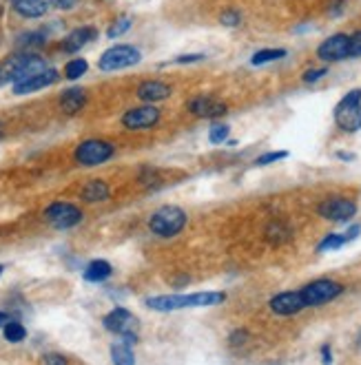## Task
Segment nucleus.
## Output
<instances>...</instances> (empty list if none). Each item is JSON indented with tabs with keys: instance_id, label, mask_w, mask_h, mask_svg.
I'll use <instances>...</instances> for the list:
<instances>
[{
	"instance_id": "nucleus-35",
	"label": "nucleus",
	"mask_w": 361,
	"mask_h": 365,
	"mask_svg": "<svg viewBox=\"0 0 361 365\" xmlns=\"http://www.w3.org/2000/svg\"><path fill=\"white\" fill-rule=\"evenodd\" d=\"M42 363H44V365H69L67 359L60 357V354H47V357L42 359Z\"/></svg>"
},
{
	"instance_id": "nucleus-10",
	"label": "nucleus",
	"mask_w": 361,
	"mask_h": 365,
	"mask_svg": "<svg viewBox=\"0 0 361 365\" xmlns=\"http://www.w3.org/2000/svg\"><path fill=\"white\" fill-rule=\"evenodd\" d=\"M104 328L109 332H114L118 337H129V335H135L137 330V319L135 314H131L127 308H116L111 310L106 316H104Z\"/></svg>"
},
{
	"instance_id": "nucleus-12",
	"label": "nucleus",
	"mask_w": 361,
	"mask_h": 365,
	"mask_svg": "<svg viewBox=\"0 0 361 365\" xmlns=\"http://www.w3.org/2000/svg\"><path fill=\"white\" fill-rule=\"evenodd\" d=\"M188 111L195 116V118H207V120H213V118H222L226 116V102H222L219 98H213V95H197L191 102H188Z\"/></svg>"
},
{
	"instance_id": "nucleus-1",
	"label": "nucleus",
	"mask_w": 361,
	"mask_h": 365,
	"mask_svg": "<svg viewBox=\"0 0 361 365\" xmlns=\"http://www.w3.org/2000/svg\"><path fill=\"white\" fill-rule=\"evenodd\" d=\"M44 69H49V67H47V62L40 56L31 54V51L13 54V56H9L0 62V87L3 85L13 87V85H18V82L27 80V78L36 75Z\"/></svg>"
},
{
	"instance_id": "nucleus-20",
	"label": "nucleus",
	"mask_w": 361,
	"mask_h": 365,
	"mask_svg": "<svg viewBox=\"0 0 361 365\" xmlns=\"http://www.w3.org/2000/svg\"><path fill=\"white\" fill-rule=\"evenodd\" d=\"M111 266H109V261H104V259H96V261H91L89 266H87V271H85V279L87 281H93V283H100V281H104V279H109L111 277Z\"/></svg>"
},
{
	"instance_id": "nucleus-29",
	"label": "nucleus",
	"mask_w": 361,
	"mask_h": 365,
	"mask_svg": "<svg viewBox=\"0 0 361 365\" xmlns=\"http://www.w3.org/2000/svg\"><path fill=\"white\" fill-rule=\"evenodd\" d=\"M131 29V18H120V20H116V25L111 27V29H109V38H118V36H122L124 34V31H129Z\"/></svg>"
},
{
	"instance_id": "nucleus-27",
	"label": "nucleus",
	"mask_w": 361,
	"mask_h": 365,
	"mask_svg": "<svg viewBox=\"0 0 361 365\" xmlns=\"http://www.w3.org/2000/svg\"><path fill=\"white\" fill-rule=\"evenodd\" d=\"M346 242H348V240H346V235H335V233H333V235H328L326 240L319 244V248H317V250H319V252H326V250H337V248H341Z\"/></svg>"
},
{
	"instance_id": "nucleus-16",
	"label": "nucleus",
	"mask_w": 361,
	"mask_h": 365,
	"mask_svg": "<svg viewBox=\"0 0 361 365\" xmlns=\"http://www.w3.org/2000/svg\"><path fill=\"white\" fill-rule=\"evenodd\" d=\"M173 93V89H171L166 82H160V80H147L137 87L135 95L142 102L147 104H153V102H160V100H166L169 95Z\"/></svg>"
},
{
	"instance_id": "nucleus-11",
	"label": "nucleus",
	"mask_w": 361,
	"mask_h": 365,
	"mask_svg": "<svg viewBox=\"0 0 361 365\" xmlns=\"http://www.w3.org/2000/svg\"><path fill=\"white\" fill-rule=\"evenodd\" d=\"M357 213V204L348 197H333L319 206V215L328 221H348Z\"/></svg>"
},
{
	"instance_id": "nucleus-3",
	"label": "nucleus",
	"mask_w": 361,
	"mask_h": 365,
	"mask_svg": "<svg viewBox=\"0 0 361 365\" xmlns=\"http://www.w3.org/2000/svg\"><path fill=\"white\" fill-rule=\"evenodd\" d=\"M184 226H186V213L178 209V206H162L149 219L151 233H155L158 237H176L178 233L184 230Z\"/></svg>"
},
{
	"instance_id": "nucleus-31",
	"label": "nucleus",
	"mask_w": 361,
	"mask_h": 365,
	"mask_svg": "<svg viewBox=\"0 0 361 365\" xmlns=\"http://www.w3.org/2000/svg\"><path fill=\"white\" fill-rule=\"evenodd\" d=\"M222 25H226V27H238L240 25V20H242V16H240V11L238 9H226L224 13H222Z\"/></svg>"
},
{
	"instance_id": "nucleus-6",
	"label": "nucleus",
	"mask_w": 361,
	"mask_h": 365,
	"mask_svg": "<svg viewBox=\"0 0 361 365\" xmlns=\"http://www.w3.org/2000/svg\"><path fill=\"white\" fill-rule=\"evenodd\" d=\"M114 153L116 147L104 140H85L82 144H78L73 157L80 166H98L106 160H111Z\"/></svg>"
},
{
	"instance_id": "nucleus-9",
	"label": "nucleus",
	"mask_w": 361,
	"mask_h": 365,
	"mask_svg": "<svg viewBox=\"0 0 361 365\" xmlns=\"http://www.w3.org/2000/svg\"><path fill=\"white\" fill-rule=\"evenodd\" d=\"M160 122V111L153 104H145V106H135L129 109L127 113L122 116V124L131 131H140V129H151Z\"/></svg>"
},
{
	"instance_id": "nucleus-28",
	"label": "nucleus",
	"mask_w": 361,
	"mask_h": 365,
	"mask_svg": "<svg viewBox=\"0 0 361 365\" xmlns=\"http://www.w3.org/2000/svg\"><path fill=\"white\" fill-rule=\"evenodd\" d=\"M226 137H228V126L226 124H215L211 129V133H209L211 144H222Z\"/></svg>"
},
{
	"instance_id": "nucleus-40",
	"label": "nucleus",
	"mask_w": 361,
	"mask_h": 365,
	"mask_svg": "<svg viewBox=\"0 0 361 365\" xmlns=\"http://www.w3.org/2000/svg\"><path fill=\"white\" fill-rule=\"evenodd\" d=\"M359 233H361V226H353V228H348V233H343V235H346V240H348V242H353Z\"/></svg>"
},
{
	"instance_id": "nucleus-14",
	"label": "nucleus",
	"mask_w": 361,
	"mask_h": 365,
	"mask_svg": "<svg viewBox=\"0 0 361 365\" xmlns=\"http://www.w3.org/2000/svg\"><path fill=\"white\" fill-rule=\"evenodd\" d=\"M306 308L304 299H302V292L300 290H290V292H279L271 299V310L279 316H290V314H297Z\"/></svg>"
},
{
	"instance_id": "nucleus-17",
	"label": "nucleus",
	"mask_w": 361,
	"mask_h": 365,
	"mask_svg": "<svg viewBox=\"0 0 361 365\" xmlns=\"http://www.w3.org/2000/svg\"><path fill=\"white\" fill-rule=\"evenodd\" d=\"M96 36H98V31L93 27H78L65 38V42H62V49H65L67 54H75V51H80L85 44L96 40Z\"/></svg>"
},
{
	"instance_id": "nucleus-38",
	"label": "nucleus",
	"mask_w": 361,
	"mask_h": 365,
	"mask_svg": "<svg viewBox=\"0 0 361 365\" xmlns=\"http://www.w3.org/2000/svg\"><path fill=\"white\" fill-rule=\"evenodd\" d=\"M204 56L202 54H193V56H180V58H176V62H197V60H202Z\"/></svg>"
},
{
	"instance_id": "nucleus-43",
	"label": "nucleus",
	"mask_w": 361,
	"mask_h": 365,
	"mask_svg": "<svg viewBox=\"0 0 361 365\" xmlns=\"http://www.w3.org/2000/svg\"><path fill=\"white\" fill-rule=\"evenodd\" d=\"M3 271H5V268H3V266H0V273H3Z\"/></svg>"
},
{
	"instance_id": "nucleus-4",
	"label": "nucleus",
	"mask_w": 361,
	"mask_h": 365,
	"mask_svg": "<svg viewBox=\"0 0 361 365\" xmlns=\"http://www.w3.org/2000/svg\"><path fill=\"white\" fill-rule=\"evenodd\" d=\"M335 122L343 133H357L361 129V91L355 89L335 109Z\"/></svg>"
},
{
	"instance_id": "nucleus-37",
	"label": "nucleus",
	"mask_w": 361,
	"mask_h": 365,
	"mask_svg": "<svg viewBox=\"0 0 361 365\" xmlns=\"http://www.w3.org/2000/svg\"><path fill=\"white\" fill-rule=\"evenodd\" d=\"M49 3L56 5V7H60V9H71L75 0H49Z\"/></svg>"
},
{
	"instance_id": "nucleus-21",
	"label": "nucleus",
	"mask_w": 361,
	"mask_h": 365,
	"mask_svg": "<svg viewBox=\"0 0 361 365\" xmlns=\"http://www.w3.org/2000/svg\"><path fill=\"white\" fill-rule=\"evenodd\" d=\"M109 197V186L102 180H93L82 188V199L89 204H98Z\"/></svg>"
},
{
	"instance_id": "nucleus-15",
	"label": "nucleus",
	"mask_w": 361,
	"mask_h": 365,
	"mask_svg": "<svg viewBox=\"0 0 361 365\" xmlns=\"http://www.w3.org/2000/svg\"><path fill=\"white\" fill-rule=\"evenodd\" d=\"M58 80V71L56 69H44L36 75H31L27 78V80L18 82V85H13V93L16 95H27V93H34V91H40L44 87H49Z\"/></svg>"
},
{
	"instance_id": "nucleus-25",
	"label": "nucleus",
	"mask_w": 361,
	"mask_h": 365,
	"mask_svg": "<svg viewBox=\"0 0 361 365\" xmlns=\"http://www.w3.org/2000/svg\"><path fill=\"white\" fill-rule=\"evenodd\" d=\"M288 235H290V230H288V226L284 224V221H273V224L269 226V230H266V237H269V240L275 242V244L286 242Z\"/></svg>"
},
{
	"instance_id": "nucleus-13",
	"label": "nucleus",
	"mask_w": 361,
	"mask_h": 365,
	"mask_svg": "<svg viewBox=\"0 0 361 365\" xmlns=\"http://www.w3.org/2000/svg\"><path fill=\"white\" fill-rule=\"evenodd\" d=\"M348 44H350V36L346 34H335L331 38H326L319 47H317V56L324 62H339L348 58Z\"/></svg>"
},
{
	"instance_id": "nucleus-32",
	"label": "nucleus",
	"mask_w": 361,
	"mask_h": 365,
	"mask_svg": "<svg viewBox=\"0 0 361 365\" xmlns=\"http://www.w3.org/2000/svg\"><path fill=\"white\" fill-rule=\"evenodd\" d=\"M359 56H361V31H355L348 44V58H359Z\"/></svg>"
},
{
	"instance_id": "nucleus-44",
	"label": "nucleus",
	"mask_w": 361,
	"mask_h": 365,
	"mask_svg": "<svg viewBox=\"0 0 361 365\" xmlns=\"http://www.w3.org/2000/svg\"><path fill=\"white\" fill-rule=\"evenodd\" d=\"M11 3H13V0H11Z\"/></svg>"
},
{
	"instance_id": "nucleus-33",
	"label": "nucleus",
	"mask_w": 361,
	"mask_h": 365,
	"mask_svg": "<svg viewBox=\"0 0 361 365\" xmlns=\"http://www.w3.org/2000/svg\"><path fill=\"white\" fill-rule=\"evenodd\" d=\"M18 42H20V47H25V49H29V47L42 44L44 42V36L42 34H25Z\"/></svg>"
},
{
	"instance_id": "nucleus-24",
	"label": "nucleus",
	"mask_w": 361,
	"mask_h": 365,
	"mask_svg": "<svg viewBox=\"0 0 361 365\" xmlns=\"http://www.w3.org/2000/svg\"><path fill=\"white\" fill-rule=\"evenodd\" d=\"M87 69H89L87 60H82V58L69 60L67 67H65V78L67 80H78V78H82L87 73Z\"/></svg>"
},
{
	"instance_id": "nucleus-8",
	"label": "nucleus",
	"mask_w": 361,
	"mask_h": 365,
	"mask_svg": "<svg viewBox=\"0 0 361 365\" xmlns=\"http://www.w3.org/2000/svg\"><path fill=\"white\" fill-rule=\"evenodd\" d=\"M44 217L49 221L51 226L65 230V228H71L75 224H80L82 221V213L78 206L73 204H67V202H54L49 209L44 211Z\"/></svg>"
},
{
	"instance_id": "nucleus-30",
	"label": "nucleus",
	"mask_w": 361,
	"mask_h": 365,
	"mask_svg": "<svg viewBox=\"0 0 361 365\" xmlns=\"http://www.w3.org/2000/svg\"><path fill=\"white\" fill-rule=\"evenodd\" d=\"M286 157H288L286 151H275V153H266V155L257 157L255 164H257V166H266V164H273V162H277V160H286Z\"/></svg>"
},
{
	"instance_id": "nucleus-36",
	"label": "nucleus",
	"mask_w": 361,
	"mask_h": 365,
	"mask_svg": "<svg viewBox=\"0 0 361 365\" xmlns=\"http://www.w3.org/2000/svg\"><path fill=\"white\" fill-rule=\"evenodd\" d=\"M322 363L324 365H331L333 363V354H331V347H328V345L322 347Z\"/></svg>"
},
{
	"instance_id": "nucleus-41",
	"label": "nucleus",
	"mask_w": 361,
	"mask_h": 365,
	"mask_svg": "<svg viewBox=\"0 0 361 365\" xmlns=\"http://www.w3.org/2000/svg\"><path fill=\"white\" fill-rule=\"evenodd\" d=\"M7 323H9V314H7V312H3V310H0V326L5 328Z\"/></svg>"
},
{
	"instance_id": "nucleus-39",
	"label": "nucleus",
	"mask_w": 361,
	"mask_h": 365,
	"mask_svg": "<svg viewBox=\"0 0 361 365\" xmlns=\"http://www.w3.org/2000/svg\"><path fill=\"white\" fill-rule=\"evenodd\" d=\"M244 341H246V332H235V335L231 337V343H235V345H240Z\"/></svg>"
},
{
	"instance_id": "nucleus-22",
	"label": "nucleus",
	"mask_w": 361,
	"mask_h": 365,
	"mask_svg": "<svg viewBox=\"0 0 361 365\" xmlns=\"http://www.w3.org/2000/svg\"><path fill=\"white\" fill-rule=\"evenodd\" d=\"M111 359L114 365H135V357L131 352V343L120 341L111 347Z\"/></svg>"
},
{
	"instance_id": "nucleus-5",
	"label": "nucleus",
	"mask_w": 361,
	"mask_h": 365,
	"mask_svg": "<svg viewBox=\"0 0 361 365\" xmlns=\"http://www.w3.org/2000/svg\"><path fill=\"white\" fill-rule=\"evenodd\" d=\"M140 60H142V54H140V49H135V47L116 44V47H109V49L100 56L98 67H100V71H120V69L137 65Z\"/></svg>"
},
{
	"instance_id": "nucleus-42",
	"label": "nucleus",
	"mask_w": 361,
	"mask_h": 365,
	"mask_svg": "<svg viewBox=\"0 0 361 365\" xmlns=\"http://www.w3.org/2000/svg\"><path fill=\"white\" fill-rule=\"evenodd\" d=\"M357 343H359V347H361V337H359V341H357Z\"/></svg>"
},
{
	"instance_id": "nucleus-2",
	"label": "nucleus",
	"mask_w": 361,
	"mask_h": 365,
	"mask_svg": "<svg viewBox=\"0 0 361 365\" xmlns=\"http://www.w3.org/2000/svg\"><path fill=\"white\" fill-rule=\"evenodd\" d=\"M226 301L224 292H195V295H162L151 297L145 304L151 310L158 312H171V310H184V308H207V306H219Z\"/></svg>"
},
{
	"instance_id": "nucleus-34",
	"label": "nucleus",
	"mask_w": 361,
	"mask_h": 365,
	"mask_svg": "<svg viewBox=\"0 0 361 365\" xmlns=\"http://www.w3.org/2000/svg\"><path fill=\"white\" fill-rule=\"evenodd\" d=\"M324 75H326V69H308V71L304 73V82H306V85H312V82L322 80Z\"/></svg>"
},
{
	"instance_id": "nucleus-18",
	"label": "nucleus",
	"mask_w": 361,
	"mask_h": 365,
	"mask_svg": "<svg viewBox=\"0 0 361 365\" xmlns=\"http://www.w3.org/2000/svg\"><path fill=\"white\" fill-rule=\"evenodd\" d=\"M49 0H13V11L23 18H40L49 11Z\"/></svg>"
},
{
	"instance_id": "nucleus-26",
	"label": "nucleus",
	"mask_w": 361,
	"mask_h": 365,
	"mask_svg": "<svg viewBox=\"0 0 361 365\" xmlns=\"http://www.w3.org/2000/svg\"><path fill=\"white\" fill-rule=\"evenodd\" d=\"M25 337H27V330H25L23 323H18V321H9V323L5 326V339H7V341H11V343H20Z\"/></svg>"
},
{
	"instance_id": "nucleus-23",
	"label": "nucleus",
	"mask_w": 361,
	"mask_h": 365,
	"mask_svg": "<svg viewBox=\"0 0 361 365\" xmlns=\"http://www.w3.org/2000/svg\"><path fill=\"white\" fill-rule=\"evenodd\" d=\"M281 58H286V49H262V51L253 54L250 62H253L255 67H259V65H269V62H275Z\"/></svg>"
},
{
	"instance_id": "nucleus-19",
	"label": "nucleus",
	"mask_w": 361,
	"mask_h": 365,
	"mask_svg": "<svg viewBox=\"0 0 361 365\" xmlns=\"http://www.w3.org/2000/svg\"><path fill=\"white\" fill-rule=\"evenodd\" d=\"M85 102H87V93L82 89H78V87L75 89H69V91H65V93L60 95V106L69 116L78 113V111L85 106Z\"/></svg>"
},
{
	"instance_id": "nucleus-7",
	"label": "nucleus",
	"mask_w": 361,
	"mask_h": 365,
	"mask_svg": "<svg viewBox=\"0 0 361 365\" xmlns=\"http://www.w3.org/2000/svg\"><path fill=\"white\" fill-rule=\"evenodd\" d=\"M300 292H302L306 308H315V306H322V304H328V301L337 299L343 292V285L337 281H331V279H317V281L304 285Z\"/></svg>"
}]
</instances>
